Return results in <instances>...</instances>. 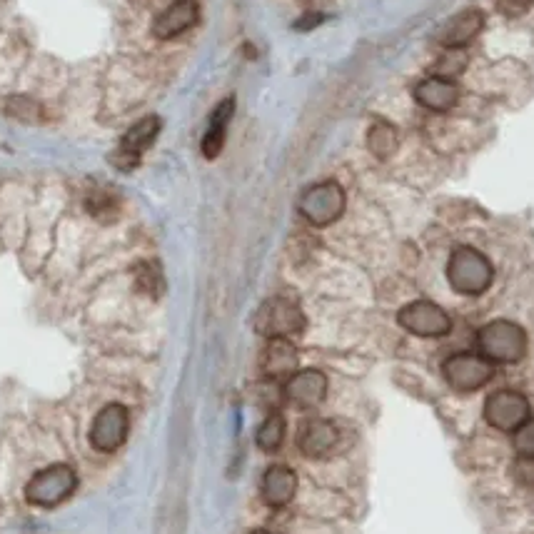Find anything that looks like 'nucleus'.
<instances>
[{
    "mask_svg": "<svg viewBox=\"0 0 534 534\" xmlns=\"http://www.w3.org/2000/svg\"><path fill=\"white\" fill-rule=\"evenodd\" d=\"M530 417V400L522 392L497 390L485 402V420L500 432L520 430Z\"/></svg>",
    "mask_w": 534,
    "mask_h": 534,
    "instance_id": "nucleus-7",
    "label": "nucleus"
},
{
    "mask_svg": "<svg viewBox=\"0 0 534 534\" xmlns=\"http://www.w3.org/2000/svg\"><path fill=\"white\" fill-rule=\"evenodd\" d=\"M160 128H163V123H160L158 115H148V118L138 120V123H135L133 128H130L128 133L123 135L118 150L110 155V160H113L115 168L125 170V173H128V170H133L135 165L140 163V158H143L145 150H148L150 145L155 143Z\"/></svg>",
    "mask_w": 534,
    "mask_h": 534,
    "instance_id": "nucleus-9",
    "label": "nucleus"
},
{
    "mask_svg": "<svg viewBox=\"0 0 534 534\" xmlns=\"http://www.w3.org/2000/svg\"><path fill=\"white\" fill-rule=\"evenodd\" d=\"M397 145H400V135H397V128L387 120H375L367 130V148L375 158L387 160L390 155H395Z\"/></svg>",
    "mask_w": 534,
    "mask_h": 534,
    "instance_id": "nucleus-19",
    "label": "nucleus"
},
{
    "mask_svg": "<svg viewBox=\"0 0 534 534\" xmlns=\"http://www.w3.org/2000/svg\"><path fill=\"white\" fill-rule=\"evenodd\" d=\"M442 375H445L447 385L457 392H475L485 387L495 375V367L487 357L480 352H457V355L447 357L442 365Z\"/></svg>",
    "mask_w": 534,
    "mask_h": 534,
    "instance_id": "nucleus-6",
    "label": "nucleus"
},
{
    "mask_svg": "<svg viewBox=\"0 0 534 534\" xmlns=\"http://www.w3.org/2000/svg\"><path fill=\"white\" fill-rule=\"evenodd\" d=\"M130 430L128 410L118 402L103 407L90 427V445L98 452H115L125 442Z\"/></svg>",
    "mask_w": 534,
    "mask_h": 534,
    "instance_id": "nucleus-10",
    "label": "nucleus"
},
{
    "mask_svg": "<svg viewBox=\"0 0 534 534\" xmlns=\"http://www.w3.org/2000/svg\"><path fill=\"white\" fill-rule=\"evenodd\" d=\"M317 23H322V15L320 13H310V15H305V18L300 20V23L295 25L297 30H307V28H315Z\"/></svg>",
    "mask_w": 534,
    "mask_h": 534,
    "instance_id": "nucleus-26",
    "label": "nucleus"
},
{
    "mask_svg": "<svg viewBox=\"0 0 534 534\" xmlns=\"http://www.w3.org/2000/svg\"><path fill=\"white\" fill-rule=\"evenodd\" d=\"M200 18L198 0H173L163 13L155 18L153 35L160 40H173L193 28Z\"/></svg>",
    "mask_w": 534,
    "mask_h": 534,
    "instance_id": "nucleus-12",
    "label": "nucleus"
},
{
    "mask_svg": "<svg viewBox=\"0 0 534 534\" xmlns=\"http://www.w3.org/2000/svg\"><path fill=\"white\" fill-rule=\"evenodd\" d=\"M302 218L307 220L315 228H325L332 225L335 220H340V215L345 213V190L335 180H325V183H317L312 188H307L300 195V203H297Z\"/></svg>",
    "mask_w": 534,
    "mask_h": 534,
    "instance_id": "nucleus-3",
    "label": "nucleus"
},
{
    "mask_svg": "<svg viewBox=\"0 0 534 534\" xmlns=\"http://www.w3.org/2000/svg\"><path fill=\"white\" fill-rule=\"evenodd\" d=\"M263 375L267 380H290L297 372V350L290 340L285 337H277V340H267V347L263 352Z\"/></svg>",
    "mask_w": 534,
    "mask_h": 534,
    "instance_id": "nucleus-15",
    "label": "nucleus"
},
{
    "mask_svg": "<svg viewBox=\"0 0 534 534\" xmlns=\"http://www.w3.org/2000/svg\"><path fill=\"white\" fill-rule=\"evenodd\" d=\"M255 442H258V447L263 452L280 450V445L285 442V417H282L280 412H270L263 425L258 427Z\"/></svg>",
    "mask_w": 534,
    "mask_h": 534,
    "instance_id": "nucleus-20",
    "label": "nucleus"
},
{
    "mask_svg": "<svg viewBox=\"0 0 534 534\" xmlns=\"http://www.w3.org/2000/svg\"><path fill=\"white\" fill-rule=\"evenodd\" d=\"M75 485H78V475L73 467L50 465L25 485V500L35 507H55L73 495Z\"/></svg>",
    "mask_w": 534,
    "mask_h": 534,
    "instance_id": "nucleus-5",
    "label": "nucleus"
},
{
    "mask_svg": "<svg viewBox=\"0 0 534 534\" xmlns=\"http://www.w3.org/2000/svg\"><path fill=\"white\" fill-rule=\"evenodd\" d=\"M135 285L145 295L158 297L163 292V272L155 263H140L135 267Z\"/></svg>",
    "mask_w": 534,
    "mask_h": 534,
    "instance_id": "nucleus-21",
    "label": "nucleus"
},
{
    "mask_svg": "<svg viewBox=\"0 0 534 534\" xmlns=\"http://www.w3.org/2000/svg\"><path fill=\"white\" fill-rule=\"evenodd\" d=\"M8 113L13 115V118L25 120V123H30V120H38L40 118V108L33 103V100H28V98H13V100H10Z\"/></svg>",
    "mask_w": 534,
    "mask_h": 534,
    "instance_id": "nucleus-24",
    "label": "nucleus"
},
{
    "mask_svg": "<svg viewBox=\"0 0 534 534\" xmlns=\"http://www.w3.org/2000/svg\"><path fill=\"white\" fill-rule=\"evenodd\" d=\"M482 28H485V13L480 8H465L442 25L437 40L447 50H462L482 33Z\"/></svg>",
    "mask_w": 534,
    "mask_h": 534,
    "instance_id": "nucleus-11",
    "label": "nucleus"
},
{
    "mask_svg": "<svg viewBox=\"0 0 534 534\" xmlns=\"http://www.w3.org/2000/svg\"><path fill=\"white\" fill-rule=\"evenodd\" d=\"M397 322L417 337H445L452 330L450 315L430 300H415L405 305L397 315Z\"/></svg>",
    "mask_w": 534,
    "mask_h": 534,
    "instance_id": "nucleus-8",
    "label": "nucleus"
},
{
    "mask_svg": "<svg viewBox=\"0 0 534 534\" xmlns=\"http://www.w3.org/2000/svg\"><path fill=\"white\" fill-rule=\"evenodd\" d=\"M253 534H267V532H263V530H258V532H253Z\"/></svg>",
    "mask_w": 534,
    "mask_h": 534,
    "instance_id": "nucleus-27",
    "label": "nucleus"
},
{
    "mask_svg": "<svg viewBox=\"0 0 534 534\" xmlns=\"http://www.w3.org/2000/svg\"><path fill=\"white\" fill-rule=\"evenodd\" d=\"M255 330L267 340H277V337L290 340L305 330V315L297 302L287 300V297H270L255 315Z\"/></svg>",
    "mask_w": 534,
    "mask_h": 534,
    "instance_id": "nucleus-4",
    "label": "nucleus"
},
{
    "mask_svg": "<svg viewBox=\"0 0 534 534\" xmlns=\"http://www.w3.org/2000/svg\"><path fill=\"white\" fill-rule=\"evenodd\" d=\"M447 280H450L452 290L460 295L477 297L490 290L492 280H495V267L480 250L457 248L447 263Z\"/></svg>",
    "mask_w": 534,
    "mask_h": 534,
    "instance_id": "nucleus-2",
    "label": "nucleus"
},
{
    "mask_svg": "<svg viewBox=\"0 0 534 534\" xmlns=\"http://www.w3.org/2000/svg\"><path fill=\"white\" fill-rule=\"evenodd\" d=\"M297 492V477L290 467L285 465H275L265 472L263 477V500L267 507H280L290 505L292 497Z\"/></svg>",
    "mask_w": 534,
    "mask_h": 534,
    "instance_id": "nucleus-17",
    "label": "nucleus"
},
{
    "mask_svg": "<svg viewBox=\"0 0 534 534\" xmlns=\"http://www.w3.org/2000/svg\"><path fill=\"white\" fill-rule=\"evenodd\" d=\"M327 395V377L320 370H297L285 380V397L295 407L310 410L317 407Z\"/></svg>",
    "mask_w": 534,
    "mask_h": 534,
    "instance_id": "nucleus-13",
    "label": "nucleus"
},
{
    "mask_svg": "<svg viewBox=\"0 0 534 534\" xmlns=\"http://www.w3.org/2000/svg\"><path fill=\"white\" fill-rule=\"evenodd\" d=\"M337 430L327 420H305L297 430V447L307 457H322L335 447Z\"/></svg>",
    "mask_w": 534,
    "mask_h": 534,
    "instance_id": "nucleus-16",
    "label": "nucleus"
},
{
    "mask_svg": "<svg viewBox=\"0 0 534 534\" xmlns=\"http://www.w3.org/2000/svg\"><path fill=\"white\" fill-rule=\"evenodd\" d=\"M515 450L522 460H534V417L515 430Z\"/></svg>",
    "mask_w": 534,
    "mask_h": 534,
    "instance_id": "nucleus-23",
    "label": "nucleus"
},
{
    "mask_svg": "<svg viewBox=\"0 0 534 534\" xmlns=\"http://www.w3.org/2000/svg\"><path fill=\"white\" fill-rule=\"evenodd\" d=\"M235 115V98H225L218 108L210 115V125L205 130L203 138V155L208 160H215L225 145V135H228V125Z\"/></svg>",
    "mask_w": 534,
    "mask_h": 534,
    "instance_id": "nucleus-18",
    "label": "nucleus"
},
{
    "mask_svg": "<svg viewBox=\"0 0 534 534\" xmlns=\"http://www.w3.org/2000/svg\"><path fill=\"white\" fill-rule=\"evenodd\" d=\"M534 0H495V8L497 13L505 15V18H522V15H527L532 10Z\"/></svg>",
    "mask_w": 534,
    "mask_h": 534,
    "instance_id": "nucleus-25",
    "label": "nucleus"
},
{
    "mask_svg": "<svg viewBox=\"0 0 534 534\" xmlns=\"http://www.w3.org/2000/svg\"><path fill=\"white\" fill-rule=\"evenodd\" d=\"M412 93H415L417 103L432 110V113H447L460 100V88H457L455 80L442 78V75H430V78L420 80Z\"/></svg>",
    "mask_w": 534,
    "mask_h": 534,
    "instance_id": "nucleus-14",
    "label": "nucleus"
},
{
    "mask_svg": "<svg viewBox=\"0 0 534 534\" xmlns=\"http://www.w3.org/2000/svg\"><path fill=\"white\" fill-rule=\"evenodd\" d=\"M88 213L93 215L95 220H103V223H110V220L118 215V200L113 198L105 190H98L88 198Z\"/></svg>",
    "mask_w": 534,
    "mask_h": 534,
    "instance_id": "nucleus-22",
    "label": "nucleus"
},
{
    "mask_svg": "<svg viewBox=\"0 0 534 534\" xmlns=\"http://www.w3.org/2000/svg\"><path fill=\"white\" fill-rule=\"evenodd\" d=\"M527 347H530L527 332L512 320H492L477 332V350L492 365L495 362H500V365H515V362L525 360Z\"/></svg>",
    "mask_w": 534,
    "mask_h": 534,
    "instance_id": "nucleus-1",
    "label": "nucleus"
}]
</instances>
